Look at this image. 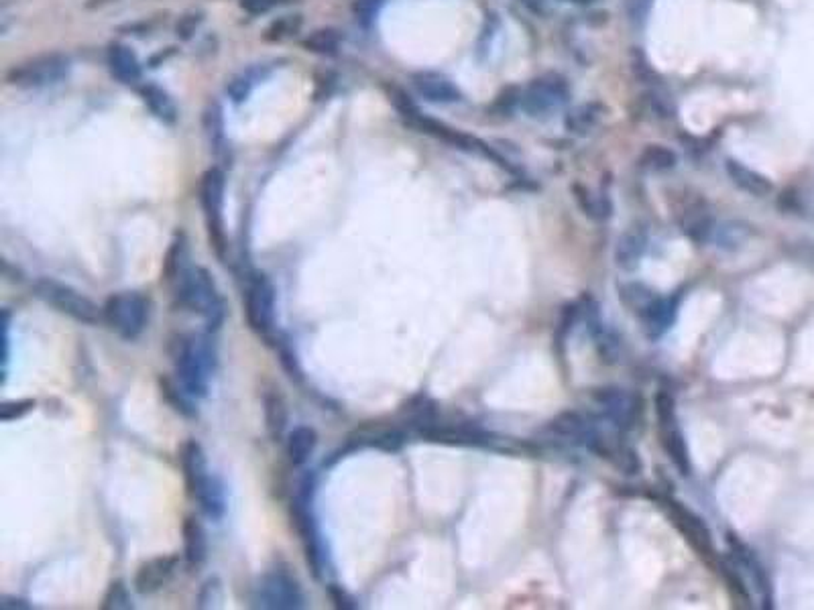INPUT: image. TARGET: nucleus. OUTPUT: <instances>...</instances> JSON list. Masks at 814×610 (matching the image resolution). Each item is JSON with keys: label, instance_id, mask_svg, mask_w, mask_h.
Returning <instances> with one entry per match:
<instances>
[{"label": "nucleus", "instance_id": "1", "mask_svg": "<svg viewBox=\"0 0 814 610\" xmlns=\"http://www.w3.org/2000/svg\"><path fill=\"white\" fill-rule=\"evenodd\" d=\"M173 365L178 383L191 397L199 399L208 395L214 368H217V350L208 336H181L175 342Z\"/></svg>", "mask_w": 814, "mask_h": 610}, {"label": "nucleus", "instance_id": "2", "mask_svg": "<svg viewBox=\"0 0 814 610\" xmlns=\"http://www.w3.org/2000/svg\"><path fill=\"white\" fill-rule=\"evenodd\" d=\"M175 304L204 318L208 330L220 328L225 322L226 305L217 287V281L204 267H188L173 285Z\"/></svg>", "mask_w": 814, "mask_h": 610}, {"label": "nucleus", "instance_id": "3", "mask_svg": "<svg viewBox=\"0 0 814 610\" xmlns=\"http://www.w3.org/2000/svg\"><path fill=\"white\" fill-rule=\"evenodd\" d=\"M35 296L40 297L43 304L51 305L53 310L67 315L80 323H88V326H96L98 322L104 320V312L92 301L90 297L82 296L80 291L66 283H59L56 279H40L33 285Z\"/></svg>", "mask_w": 814, "mask_h": 610}, {"label": "nucleus", "instance_id": "4", "mask_svg": "<svg viewBox=\"0 0 814 610\" xmlns=\"http://www.w3.org/2000/svg\"><path fill=\"white\" fill-rule=\"evenodd\" d=\"M104 322L120 338L135 340L143 334L149 322V299L141 293L127 291L106 299L102 307Z\"/></svg>", "mask_w": 814, "mask_h": 610}, {"label": "nucleus", "instance_id": "5", "mask_svg": "<svg viewBox=\"0 0 814 610\" xmlns=\"http://www.w3.org/2000/svg\"><path fill=\"white\" fill-rule=\"evenodd\" d=\"M399 111H402L405 120L410 122L411 127H416L418 130H421V133L434 137V138H438V141H444V143H448L452 146H456V149H460V151L489 157V159L497 161V164H505L503 157L497 155V153L491 149L487 143H482L481 138L473 137V135H466V133H463V130L452 128L448 125H444V122H440V120H434V119L426 117V114H421L418 108L411 106L410 102H407V100H403V104H399Z\"/></svg>", "mask_w": 814, "mask_h": 610}, {"label": "nucleus", "instance_id": "6", "mask_svg": "<svg viewBox=\"0 0 814 610\" xmlns=\"http://www.w3.org/2000/svg\"><path fill=\"white\" fill-rule=\"evenodd\" d=\"M225 173L220 169H210L202 177L199 185V202H202L206 228H208V238L212 249L217 251L220 259L226 257V233L225 218H222V204H225Z\"/></svg>", "mask_w": 814, "mask_h": 610}, {"label": "nucleus", "instance_id": "7", "mask_svg": "<svg viewBox=\"0 0 814 610\" xmlns=\"http://www.w3.org/2000/svg\"><path fill=\"white\" fill-rule=\"evenodd\" d=\"M656 413H658V429H659V444H662L668 458L672 460V464L678 468L682 476L690 474V454L685 434L678 426V417H676V403L674 399L668 395L666 391H659L656 399Z\"/></svg>", "mask_w": 814, "mask_h": 610}, {"label": "nucleus", "instance_id": "8", "mask_svg": "<svg viewBox=\"0 0 814 610\" xmlns=\"http://www.w3.org/2000/svg\"><path fill=\"white\" fill-rule=\"evenodd\" d=\"M244 318L255 334L271 338L275 330V287L263 273L249 277L244 287Z\"/></svg>", "mask_w": 814, "mask_h": 610}, {"label": "nucleus", "instance_id": "9", "mask_svg": "<svg viewBox=\"0 0 814 610\" xmlns=\"http://www.w3.org/2000/svg\"><path fill=\"white\" fill-rule=\"evenodd\" d=\"M568 96H571V90H568L564 78H560L556 74H548L529 82L519 102L527 117L546 119L566 104Z\"/></svg>", "mask_w": 814, "mask_h": 610}, {"label": "nucleus", "instance_id": "10", "mask_svg": "<svg viewBox=\"0 0 814 610\" xmlns=\"http://www.w3.org/2000/svg\"><path fill=\"white\" fill-rule=\"evenodd\" d=\"M70 72V59L61 53H49L29 59L6 74V82L19 88H45L61 82Z\"/></svg>", "mask_w": 814, "mask_h": 610}, {"label": "nucleus", "instance_id": "11", "mask_svg": "<svg viewBox=\"0 0 814 610\" xmlns=\"http://www.w3.org/2000/svg\"><path fill=\"white\" fill-rule=\"evenodd\" d=\"M255 606L271 610H297L304 606V592L288 571H269L255 590Z\"/></svg>", "mask_w": 814, "mask_h": 610}, {"label": "nucleus", "instance_id": "12", "mask_svg": "<svg viewBox=\"0 0 814 610\" xmlns=\"http://www.w3.org/2000/svg\"><path fill=\"white\" fill-rule=\"evenodd\" d=\"M291 519H294L299 537H302L308 566L312 568L314 576L320 578L326 566V553H324V545H322L320 533L316 529V523H314L308 491L299 492L294 503H291Z\"/></svg>", "mask_w": 814, "mask_h": 610}, {"label": "nucleus", "instance_id": "13", "mask_svg": "<svg viewBox=\"0 0 814 610\" xmlns=\"http://www.w3.org/2000/svg\"><path fill=\"white\" fill-rule=\"evenodd\" d=\"M603 411V421L617 429L632 428L637 413V399L621 389H601L595 395Z\"/></svg>", "mask_w": 814, "mask_h": 610}, {"label": "nucleus", "instance_id": "14", "mask_svg": "<svg viewBox=\"0 0 814 610\" xmlns=\"http://www.w3.org/2000/svg\"><path fill=\"white\" fill-rule=\"evenodd\" d=\"M664 503H666L668 511H670V517L676 523V527L685 533L688 542L693 544L696 550H701L703 553H711L712 552V535H711V529L706 527L701 517L695 515L690 508L682 507L680 503H676V500H664Z\"/></svg>", "mask_w": 814, "mask_h": 610}, {"label": "nucleus", "instance_id": "15", "mask_svg": "<svg viewBox=\"0 0 814 610\" xmlns=\"http://www.w3.org/2000/svg\"><path fill=\"white\" fill-rule=\"evenodd\" d=\"M413 88H416L421 98L434 104H455L463 100L460 90L452 84L447 75L436 72H420L411 78Z\"/></svg>", "mask_w": 814, "mask_h": 610}, {"label": "nucleus", "instance_id": "16", "mask_svg": "<svg viewBox=\"0 0 814 610\" xmlns=\"http://www.w3.org/2000/svg\"><path fill=\"white\" fill-rule=\"evenodd\" d=\"M178 570V558H153L137 570L135 590L139 594H153L164 588Z\"/></svg>", "mask_w": 814, "mask_h": 610}, {"label": "nucleus", "instance_id": "17", "mask_svg": "<svg viewBox=\"0 0 814 610\" xmlns=\"http://www.w3.org/2000/svg\"><path fill=\"white\" fill-rule=\"evenodd\" d=\"M727 542H729V547H731V553H733L737 566L748 570V574L751 580H754L757 592L762 594L765 606H772V584H770V580H767L765 570L756 558V553L751 552L748 545L741 544L735 535H729Z\"/></svg>", "mask_w": 814, "mask_h": 610}, {"label": "nucleus", "instance_id": "18", "mask_svg": "<svg viewBox=\"0 0 814 610\" xmlns=\"http://www.w3.org/2000/svg\"><path fill=\"white\" fill-rule=\"evenodd\" d=\"M587 330L590 338H593L595 349L601 360L609 362V365L617 362L621 354V338L609 323H605L601 320V315H598L597 310L587 312Z\"/></svg>", "mask_w": 814, "mask_h": 610}, {"label": "nucleus", "instance_id": "19", "mask_svg": "<svg viewBox=\"0 0 814 610\" xmlns=\"http://www.w3.org/2000/svg\"><path fill=\"white\" fill-rule=\"evenodd\" d=\"M680 226L682 233H685L690 241L696 244H704L712 241V236H715L717 222L715 216H712V212L706 208V204L698 202L686 208L680 218Z\"/></svg>", "mask_w": 814, "mask_h": 610}, {"label": "nucleus", "instance_id": "20", "mask_svg": "<svg viewBox=\"0 0 814 610\" xmlns=\"http://www.w3.org/2000/svg\"><path fill=\"white\" fill-rule=\"evenodd\" d=\"M191 499L198 500L202 513L212 521H220L226 515V491L217 476L208 474L202 482L198 484V489L191 494Z\"/></svg>", "mask_w": 814, "mask_h": 610}, {"label": "nucleus", "instance_id": "21", "mask_svg": "<svg viewBox=\"0 0 814 610\" xmlns=\"http://www.w3.org/2000/svg\"><path fill=\"white\" fill-rule=\"evenodd\" d=\"M725 172L729 175V180H731L741 191H745V194L756 196V198H765L772 194V190H774L772 181L767 180L764 173H759V172H756V169L741 164V161L727 159Z\"/></svg>", "mask_w": 814, "mask_h": 610}, {"label": "nucleus", "instance_id": "22", "mask_svg": "<svg viewBox=\"0 0 814 610\" xmlns=\"http://www.w3.org/2000/svg\"><path fill=\"white\" fill-rule=\"evenodd\" d=\"M648 251V230L641 226L627 228L624 234L619 236L617 249H615V261L621 269L625 271H633L640 265L643 254Z\"/></svg>", "mask_w": 814, "mask_h": 610}, {"label": "nucleus", "instance_id": "23", "mask_svg": "<svg viewBox=\"0 0 814 610\" xmlns=\"http://www.w3.org/2000/svg\"><path fill=\"white\" fill-rule=\"evenodd\" d=\"M106 61H109L111 74L120 84H125V86H137V84L141 82V75H143L141 64H139V59H137L135 53L130 51V48H127V45H120V43L111 45L109 53H106Z\"/></svg>", "mask_w": 814, "mask_h": 610}, {"label": "nucleus", "instance_id": "24", "mask_svg": "<svg viewBox=\"0 0 814 610\" xmlns=\"http://www.w3.org/2000/svg\"><path fill=\"white\" fill-rule=\"evenodd\" d=\"M676 312H678V299L676 297H656L654 304H651L646 312L641 314V323L646 334L656 340L664 334V332L670 330L674 323Z\"/></svg>", "mask_w": 814, "mask_h": 610}, {"label": "nucleus", "instance_id": "25", "mask_svg": "<svg viewBox=\"0 0 814 610\" xmlns=\"http://www.w3.org/2000/svg\"><path fill=\"white\" fill-rule=\"evenodd\" d=\"M180 462H181V470H183V481H186V489L191 497L194 491L198 489V484L210 474L208 466H206V454L202 450V446L194 442V439H190V442L183 444Z\"/></svg>", "mask_w": 814, "mask_h": 610}, {"label": "nucleus", "instance_id": "26", "mask_svg": "<svg viewBox=\"0 0 814 610\" xmlns=\"http://www.w3.org/2000/svg\"><path fill=\"white\" fill-rule=\"evenodd\" d=\"M183 555L191 568L202 566L208 555V539L206 531L196 519H186L183 523Z\"/></svg>", "mask_w": 814, "mask_h": 610}, {"label": "nucleus", "instance_id": "27", "mask_svg": "<svg viewBox=\"0 0 814 610\" xmlns=\"http://www.w3.org/2000/svg\"><path fill=\"white\" fill-rule=\"evenodd\" d=\"M318 446L316 429L310 426H299L288 436V455L294 466L308 464L314 450Z\"/></svg>", "mask_w": 814, "mask_h": 610}, {"label": "nucleus", "instance_id": "28", "mask_svg": "<svg viewBox=\"0 0 814 610\" xmlns=\"http://www.w3.org/2000/svg\"><path fill=\"white\" fill-rule=\"evenodd\" d=\"M605 114V108L598 102H587L576 106L574 111L566 114V128L574 135H588L598 127Z\"/></svg>", "mask_w": 814, "mask_h": 610}, {"label": "nucleus", "instance_id": "29", "mask_svg": "<svg viewBox=\"0 0 814 610\" xmlns=\"http://www.w3.org/2000/svg\"><path fill=\"white\" fill-rule=\"evenodd\" d=\"M141 98L143 102L149 106L153 117L159 119L161 122L173 125V122L178 120V108H175L173 100L169 98L165 90L153 86V84H145V86H141Z\"/></svg>", "mask_w": 814, "mask_h": 610}, {"label": "nucleus", "instance_id": "30", "mask_svg": "<svg viewBox=\"0 0 814 610\" xmlns=\"http://www.w3.org/2000/svg\"><path fill=\"white\" fill-rule=\"evenodd\" d=\"M403 442L405 436L399 429H360L350 438V444L355 446H373L387 452L399 450Z\"/></svg>", "mask_w": 814, "mask_h": 610}, {"label": "nucleus", "instance_id": "31", "mask_svg": "<svg viewBox=\"0 0 814 610\" xmlns=\"http://www.w3.org/2000/svg\"><path fill=\"white\" fill-rule=\"evenodd\" d=\"M263 413L269 436L273 439H279L288 428V407L283 403L281 395H278V393H267L263 397Z\"/></svg>", "mask_w": 814, "mask_h": 610}, {"label": "nucleus", "instance_id": "32", "mask_svg": "<svg viewBox=\"0 0 814 610\" xmlns=\"http://www.w3.org/2000/svg\"><path fill=\"white\" fill-rule=\"evenodd\" d=\"M656 293L643 283H624L619 289V299L629 312L635 314L637 318H641V314L656 301Z\"/></svg>", "mask_w": 814, "mask_h": 610}, {"label": "nucleus", "instance_id": "33", "mask_svg": "<svg viewBox=\"0 0 814 610\" xmlns=\"http://www.w3.org/2000/svg\"><path fill=\"white\" fill-rule=\"evenodd\" d=\"M188 259L190 257H188L186 236L180 234L172 243V246H169V251L165 254V261H164V279L169 285H173L175 281H178V277L190 267Z\"/></svg>", "mask_w": 814, "mask_h": 610}, {"label": "nucleus", "instance_id": "34", "mask_svg": "<svg viewBox=\"0 0 814 610\" xmlns=\"http://www.w3.org/2000/svg\"><path fill=\"white\" fill-rule=\"evenodd\" d=\"M159 387L161 395H164V399L175 409V411L186 417H196V407L191 403L194 397H191L180 383L169 381V378H159Z\"/></svg>", "mask_w": 814, "mask_h": 610}, {"label": "nucleus", "instance_id": "35", "mask_svg": "<svg viewBox=\"0 0 814 610\" xmlns=\"http://www.w3.org/2000/svg\"><path fill=\"white\" fill-rule=\"evenodd\" d=\"M641 165L651 172H670L678 164V155L664 145H648L641 153Z\"/></svg>", "mask_w": 814, "mask_h": 610}, {"label": "nucleus", "instance_id": "36", "mask_svg": "<svg viewBox=\"0 0 814 610\" xmlns=\"http://www.w3.org/2000/svg\"><path fill=\"white\" fill-rule=\"evenodd\" d=\"M574 194H576V199H579L580 208L585 210V214L588 216V218L606 220L611 216L609 198L590 194V191H587L585 188H580V185H579V188H574Z\"/></svg>", "mask_w": 814, "mask_h": 610}, {"label": "nucleus", "instance_id": "37", "mask_svg": "<svg viewBox=\"0 0 814 610\" xmlns=\"http://www.w3.org/2000/svg\"><path fill=\"white\" fill-rule=\"evenodd\" d=\"M304 48L318 56H336L341 49V35L334 29H320L304 41Z\"/></svg>", "mask_w": 814, "mask_h": 610}, {"label": "nucleus", "instance_id": "38", "mask_svg": "<svg viewBox=\"0 0 814 610\" xmlns=\"http://www.w3.org/2000/svg\"><path fill=\"white\" fill-rule=\"evenodd\" d=\"M748 236V230H745L743 224L739 222H725L717 226L715 230V241L719 243L721 249H737Z\"/></svg>", "mask_w": 814, "mask_h": 610}, {"label": "nucleus", "instance_id": "39", "mask_svg": "<svg viewBox=\"0 0 814 610\" xmlns=\"http://www.w3.org/2000/svg\"><path fill=\"white\" fill-rule=\"evenodd\" d=\"M259 80H261V74L255 72V69H251V72H247V74L236 75V78L230 80V84L226 86L228 96L233 98V102H236V104L244 102Z\"/></svg>", "mask_w": 814, "mask_h": 610}, {"label": "nucleus", "instance_id": "40", "mask_svg": "<svg viewBox=\"0 0 814 610\" xmlns=\"http://www.w3.org/2000/svg\"><path fill=\"white\" fill-rule=\"evenodd\" d=\"M104 610H128L133 608V602H130V594L127 590V586L122 582H112L109 592H106L104 602H102Z\"/></svg>", "mask_w": 814, "mask_h": 610}, {"label": "nucleus", "instance_id": "41", "mask_svg": "<svg viewBox=\"0 0 814 610\" xmlns=\"http://www.w3.org/2000/svg\"><path fill=\"white\" fill-rule=\"evenodd\" d=\"M302 27V19L299 17H281L273 22L271 27L267 29V40L269 41H281L288 40L294 33H297V29Z\"/></svg>", "mask_w": 814, "mask_h": 610}, {"label": "nucleus", "instance_id": "42", "mask_svg": "<svg viewBox=\"0 0 814 610\" xmlns=\"http://www.w3.org/2000/svg\"><path fill=\"white\" fill-rule=\"evenodd\" d=\"M385 4V0H357L352 11H355L357 19L363 22V25H368L375 19V14L381 11V6Z\"/></svg>", "mask_w": 814, "mask_h": 610}, {"label": "nucleus", "instance_id": "43", "mask_svg": "<svg viewBox=\"0 0 814 610\" xmlns=\"http://www.w3.org/2000/svg\"><path fill=\"white\" fill-rule=\"evenodd\" d=\"M33 407L35 401H11V403H3V407H0V420L13 421L17 417L27 415Z\"/></svg>", "mask_w": 814, "mask_h": 610}, {"label": "nucleus", "instance_id": "44", "mask_svg": "<svg viewBox=\"0 0 814 610\" xmlns=\"http://www.w3.org/2000/svg\"><path fill=\"white\" fill-rule=\"evenodd\" d=\"M206 130H208L212 145L217 146V149H220V143H222V137H225V133H222V117H220V111L217 106H214L212 111L206 112Z\"/></svg>", "mask_w": 814, "mask_h": 610}, {"label": "nucleus", "instance_id": "45", "mask_svg": "<svg viewBox=\"0 0 814 610\" xmlns=\"http://www.w3.org/2000/svg\"><path fill=\"white\" fill-rule=\"evenodd\" d=\"M218 600H220V584H218V580H208L202 586V590H199L198 606L199 608L217 606Z\"/></svg>", "mask_w": 814, "mask_h": 610}, {"label": "nucleus", "instance_id": "46", "mask_svg": "<svg viewBox=\"0 0 814 610\" xmlns=\"http://www.w3.org/2000/svg\"><path fill=\"white\" fill-rule=\"evenodd\" d=\"M286 3V0H243V9L251 14H263L273 11L275 6Z\"/></svg>", "mask_w": 814, "mask_h": 610}, {"label": "nucleus", "instance_id": "47", "mask_svg": "<svg viewBox=\"0 0 814 610\" xmlns=\"http://www.w3.org/2000/svg\"><path fill=\"white\" fill-rule=\"evenodd\" d=\"M9 328H11V314L3 312V368L4 370H6V365H9V349H11Z\"/></svg>", "mask_w": 814, "mask_h": 610}, {"label": "nucleus", "instance_id": "48", "mask_svg": "<svg viewBox=\"0 0 814 610\" xmlns=\"http://www.w3.org/2000/svg\"><path fill=\"white\" fill-rule=\"evenodd\" d=\"M199 21L202 19H199L198 14H186V17H183L178 25V35H181L183 40H188V37L194 33L196 27L199 25Z\"/></svg>", "mask_w": 814, "mask_h": 610}, {"label": "nucleus", "instance_id": "49", "mask_svg": "<svg viewBox=\"0 0 814 610\" xmlns=\"http://www.w3.org/2000/svg\"><path fill=\"white\" fill-rule=\"evenodd\" d=\"M330 597H332L338 608H357V605H352L355 600H352L342 588H338V586H330Z\"/></svg>", "mask_w": 814, "mask_h": 610}, {"label": "nucleus", "instance_id": "50", "mask_svg": "<svg viewBox=\"0 0 814 610\" xmlns=\"http://www.w3.org/2000/svg\"><path fill=\"white\" fill-rule=\"evenodd\" d=\"M521 3H524L532 13L540 14V17L548 13V0H521Z\"/></svg>", "mask_w": 814, "mask_h": 610}, {"label": "nucleus", "instance_id": "51", "mask_svg": "<svg viewBox=\"0 0 814 610\" xmlns=\"http://www.w3.org/2000/svg\"><path fill=\"white\" fill-rule=\"evenodd\" d=\"M0 608H31V605L19 598H0Z\"/></svg>", "mask_w": 814, "mask_h": 610}, {"label": "nucleus", "instance_id": "52", "mask_svg": "<svg viewBox=\"0 0 814 610\" xmlns=\"http://www.w3.org/2000/svg\"><path fill=\"white\" fill-rule=\"evenodd\" d=\"M109 3H114V0H88V6H90V9H94V6H102V4H109Z\"/></svg>", "mask_w": 814, "mask_h": 610}, {"label": "nucleus", "instance_id": "53", "mask_svg": "<svg viewBox=\"0 0 814 610\" xmlns=\"http://www.w3.org/2000/svg\"><path fill=\"white\" fill-rule=\"evenodd\" d=\"M571 3H574V4H595L597 0H571Z\"/></svg>", "mask_w": 814, "mask_h": 610}]
</instances>
